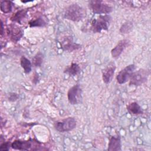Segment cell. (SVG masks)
I'll use <instances>...</instances> for the list:
<instances>
[{
    "label": "cell",
    "instance_id": "30bf717a",
    "mask_svg": "<svg viewBox=\"0 0 151 151\" xmlns=\"http://www.w3.org/2000/svg\"><path fill=\"white\" fill-rule=\"evenodd\" d=\"M130 41L128 40L124 39L120 40L116 45L111 50V54L113 58H118L123 51L129 45Z\"/></svg>",
    "mask_w": 151,
    "mask_h": 151
},
{
    "label": "cell",
    "instance_id": "44dd1931",
    "mask_svg": "<svg viewBox=\"0 0 151 151\" xmlns=\"http://www.w3.org/2000/svg\"><path fill=\"white\" fill-rule=\"evenodd\" d=\"M133 27V23L131 21H126L122 25L120 28V32L123 34H129L132 30Z\"/></svg>",
    "mask_w": 151,
    "mask_h": 151
},
{
    "label": "cell",
    "instance_id": "d6986e66",
    "mask_svg": "<svg viewBox=\"0 0 151 151\" xmlns=\"http://www.w3.org/2000/svg\"><path fill=\"white\" fill-rule=\"evenodd\" d=\"M0 8L3 13H9L12 9V3L10 1H2L1 2Z\"/></svg>",
    "mask_w": 151,
    "mask_h": 151
},
{
    "label": "cell",
    "instance_id": "6da1fadb",
    "mask_svg": "<svg viewBox=\"0 0 151 151\" xmlns=\"http://www.w3.org/2000/svg\"><path fill=\"white\" fill-rule=\"evenodd\" d=\"M86 16V11L81 6L74 4L68 6L64 13V17L74 22H78L83 19Z\"/></svg>",
    "mask_w": 151,
    "mask_h": 151
},
{
    "label": "cell",
    "instance_id": "8992f818",
    "mask_svg": "<svg viewBox=\"0 0 151 151\" xmlns=\"http://www.w3.org/2000/svg\"><path fill=\"white\" fill-rule=\"evenodd\" d=\"M82 89L79 84L72 86L68 91L67 99L72 105L79 104L82 100Z\"/></svg>",
    "mask_w": 151,
    "mask_h": 151
},
{
    "label": "cell",
    "instance_id": "e0dca14e",
    "mask_svg": "<svg viewBox=\"0 0 151 151\" xmlns=\"http://www.w3.org/2000/svg\"><path fill=\"white\" fill-rule=\"evenodd\" d=\"M28 12L27 9H22L15 13L11 18V21L21 24V21L26 17Z\"/></svg>",
    "mask_w": 151,
    "mask_h": 151
},
{
    "label": "cell",
    "instance_id": "4fadbf2b",
    "mask_svg": "<svg viewBox=\"0 0 151 151\" xmlns=\"http://www.w3.org/2000/svg\"><path fill=\"white\" fill-rule=\"evenodd\" d=\"M8 35L10 37L11 40L14 42H17L22 37V31L19 27L12 25L9 27L8 29Z\"/></svg>",
    "mask_w": 151,
    "mask_h": 151
},
{
    "label": "cell",
    "instance_id": "ac0fdd59",
    "mask_svg": "<svg viewBox=\"0 0 151 151\" xmlns=\"http://www.w3.org/2000/svg\"><path fill=\"white\" fill-rule=\"evenodd\" d=\"M47 23L45 19L42 17H40L35 19H32L28 22V24L30 27H45L47 25Z\"/></svg>",
    "mask_w": 151,
    "mask_h": 151
},
{
    "label": "cell",
    "instance_id": "2e32d148",
    "mask_svg": "<svg viewBox=\"0 0 151 151\" xmlns=\"http://www.w3.org/2000/svg\"><path fill=\"white\" fill-rule=\"evenodd\" d=\"M20 65L23 68L24 73L29 74L32 70V63L24 56H22L20 58Z\"/></svg>",
    "mask_w": 151,
    "mask_h": 151
},
{
    "label": "cell",
    "instance_id": "9a60e30c",
    "mask_svg": "<svg viewBox=\"0 0 151 151\" xmlns=\"http://www.w3.org/2000/svg\"><path fill=\"white\" fill-rule=\"evenodd\" d=\"M80 67L77 63H71V65H68L65 68L64 71V73L68 74L70 76H76L80 72Z\"/></svg>",
    "mask_w": 151,
    "mask_h": 151
},
{
    "label": "cell",
    "instance_id": "3957f363",
    "mask_svg": "<svg viewBox=\"0 0 151 151\" xmlns=\"http://www.w3.org/2000/svg\"><path fill=\"white\" fill-rule=\"evenodd\" d=\"M88 7L94 14L107 15L113 11V7L101 0H92L88 2Z\"/></svg>",
    "mask_w": 151,
    "mask_h": 151
},
{
    "label": "cell",
    "instance_id": "ffe728a7",
    "mask_svg": "<svg viewBox=\"0 0 151 151\" xmlns=\"http://www.w3.org/2000/svg\"><path fill=\"white\" fill-rule=\"evenodd\" d=\"M43 58L42 53L39 51L33 57L32 59V65L35 67H40L43 62Z\"/></svg>",
    "mask_w": 151,
    "mask_h": 151
},
{
    "label": "cell",
    "instance_id": "7c38bea8",
    "mask_svg": "<svg viewBox=\"0 0 151 151\" xmlns=\"http://www.w3.org/2000/svg\"><path fill=\"white\" fill-rule=\"evenodd\" d=\"M107 150L109 151H120L122 150V142L120 136L116 135L111 136L108 143Z\"/></svg>",
    "mask_w": 151,
    "mask_h": 151
},
{
    "label": "cell",
    "instance_id": "52a82bcc",
    "mask_svg": "<svg viewBox=\"0 0 151 151\" xmlns=\"http://www.w3.org/2000/svg\"><path fill=\"white\" fill-rule=\"evenodd\" d=\"M33 146H35L37 150L39 146L38 142H34L33 140H17L11 143V147L15 150H34Z\"/></svg>",
    "mask_w": 151,
    "mask_h": 151
},
{
    "label": "cell",
    "instance_id": "8fae6325",
    "mask_svg": "<svg viewBox=\"0 0 151 151\" xmlns=\"http://www.w3.org/2000/svg\"><path fill=\"white\" fill-rule=\"evenodd\" d=\"M61 45L63 50L69 52H71L81 48V45L78 44L74 43L70 37H65L61 42Z\"/></svg>",
    "mask_w": 151,
    "mask_h": 151
},
{
    "label": "cell",
    "instance_id": "ba28073f",
    "mask_svg": "<svg viewBox=\"0 0 151 151\" xmlns=\"http://www.w3.org/2000/svg\"><path fill=\"white\" fill-rule=\"evenodd\" d=\"M136 67L134 64H129L122 69L116 76V80L119 84H123L129 80L132 73L136 70Z\"/></svg>",
    "mask_w": 151,
    "mask_h": 151
},
{
    "label": "cell",
    "instance_id": "7a4b0ae2",
    "mask_svg": "<svg viewBox=\"0 0 151 151\" xmlns=\"http://www.w3.org/2000/svg\"><path fill=\"white\" fill-rule=\"evenodd\" d=\"M111 17L109 15H100L93 19L91 22L90 29L94 33L101 32V31H107L109 29Z\"/></svg>",
    "mask_w": 151,
    "mask_h": 151
},
{
    "label": "cell",
    "instance_id": "cb8c5ba5",
    "mask_svg": "<svg viewBox=\"0 0 151 151\" xmlns=\"http://www.w3.org/2000/svg\"><path fill=\"white\" fill-rule=\"evenodd\" d=\"M1 35H2L4 34V27H3V22L1 20Z\"/></svg>",
    "mask_w": 151,
    "mask_h": 151
},
{
    "label": "cell",
    "instance_id": "7402d4cb",
    "mask_svg": "<svg viewBox=\"0 0 151 151\" xmlns=\"http://www.w3.org/2000/svg\"><path fill=\"white\" fill-rule=\"evenodd\" d=\"M10 146L11 147V143L8 142H4L2 143L0 145V150L4 151V150H9Z\"/></svg>",
    "mask_w": 151,
    "mask_h": 151
},
{
    "label": "cell",
    "instance_id": "603a6c76",
    "mask_svg": "<svg viewBox=\"0 0 151 151\" xmlns=\"http://www.w3.org/2000/svg\"><path fill=\"white\" fill-rule=\"evenodd\" d=\"M18 99V95L16 93H12V94H9V96L8 97V99L9 101H14L17 100Z\"/></svg>",
    "mask_w": 151,
    "mask_h": 151
},
{
    "label": "cell",
    "instance_id": "5b68a950",
    "mask_svg": "<svg viewBox=\"0 0 151 151\" xmlns=\"http://www.w3.org/2000/svg\"><path fill=\"white\" fill-rule=\"evenodd\" d=\"M77 126V121L73 117H68L57 121L54 124V129L59 132H67L73 130Z\"/></svg>",
    "mask_w": 151,
    "mask_h": 151
},
{
    "label": "cell",
    "instance_id": "9c48e42d",
    "mask_svg": "<svg viewBox=\"0 0 151 151\" xmlns=\"http://www.w3.org/2000/svg\"><path fill=\"white\" fill-rule=\"evenodd\" d=\"M116 70V64L113 62H111L102 71V78L105 84L110 83L113 77Z\"/></svg>",
    "mask_w": 151,
    "mask_h": 151
},
{
    "label": "cell",
    "instance_id": "5bb4252c",
    "mask_svg": "<svg viewBox=\"0 0 151 151\" xmlns=\"http://www.w3.org/2000/svg\"><path fill=\"white\" fill-rule=\"evenodd\" d=\"M126 108L128 112L132 115H140L143 113L140 106L136 101H133L129 104Z\"/></svg>",
    "mask_w": 151,
    "mask_h": 151
},
{
    "label": "cell",
    "instance_id": "277c9868",
    "mask_svg": "<svg viewBox=\"0 0 151 151\" xmlns=\"http://www.w3.org/2000/svg\"><path fill=\"white\" fill-rule=\"evenodd\" d=\"M149 74L150 71L144 68H140L134 71L129 79V84L130 86H141L147 81Z\"/></svg>",
    "mask_w": 151,
    "mask_h": 151
}]
</instances>
